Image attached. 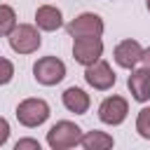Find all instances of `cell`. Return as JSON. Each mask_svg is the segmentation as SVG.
Segmentation results:
<instances>
[{
    "mask_svg": "<svg viewBox=\"0 0 150 150\" xmlns=\"http://www.w3.org/2000/svg\"><path fill=\"white\" fill-rule=\"evenodd\" d=\"M9 134H12V129H9V122H7L5 117H0V145H5V143H7Z\"/></svg>",
    "mask_w": 150,
    "mask_h": 150,
    "instance_id": "ac0fdd59",
    "label": "cell"
},
{
    "mask_svg": "<svg viewBox=\"0 0 150 150\" xmlns=\"http://www.w3.org/2000/svg\"><path fill=\"white\" fill-rule=\"evenodd\" d=\"M84 80H87L89 87H94V89H98V91H108V89L115 84L117 77H115L110 63L101 59V61H96L94 66H87V70H84Z\"/></svg>",
    "mask_w": 150,
    "mask_h": 150,
    "instance_id": "ba28073f",
    "label": "cell"
},
{
    "mask_svg": "<svg viewBox=\"0 0 150 150\" xmlns=\"http://www.w3.org/2000/svg\"><path fill=\"white\" fill-rule=\"evenodd\" d=\"M145 7H148V12H150V0H145Z\"/></svg>",
    "mask_w": 150,
    "mask_h": 150,
    "instance_id": "ffe728a7",
    "label": "cell"
},
{
    "mask_svg": "<svg viewBox=\"0 0 150 150\" xmlns=\"http://www.w3.org/2000/svg\"><path fill=\"white\" fill-rule=\"evenodd\" d=\"M80 141H82V129L70 120H61L47 131V145L52 150H70L80 145Z\"/></svg>",
    "mask_w": 150,
    "mask_h": 150,
    "instance_id": "6da1fadb",
    "label": "cell"
},
{
    "mask_svg": "<svg viewBox=\"0 0 150 150\" xmlns=\"http://www.w3.org/2000/svg\"><path fill=\"white\" fill-rule=\"evenodd\" d=\"M61 101H63L66 110H68V112H75V115H84V112L89 110V105H91L89 94H87L84 89H80V87H68V89L61 94Z\"/></svg>",
    "mask_w": 150,
    "mask_h": 150,
    "instance_id": "7c38bea8",
    "label": "cell"
},
{
    "mask_svg": "<svg viewBox=\"0 0 150 150\" xmlns=\"http://www.w3.org/2000/svg\"><path fill=\"white\" fill-rule=\"evenodd\" d=\"M12 150H42V145H40L35 138L26 136V138H19V141L14 143V148H12Z\"/></svg>",
    "mask_w": 150,
    "mask_h": 150,
    "instance_id": "e0dca14e",
    "label": "cell"
},
{
    "mask_svg": "<svg viewBox=\"0 0 150 150\" xmlns=\"http://www.w3.org/2000/svg\"><path fill=\"white\" fill-rule=\"evenodd\" d=\"M16 28V12L9 5H0V38H9V33Z\"/></svg>",
    "mask_w": 150,
    "mask_h": 150,
    "instance_id": "5bb4252c",
    "label": "cell"
},
{
    "mask_svg": "<svg viewBox=\"0 0 150 150\" xmlns=\"http://www.w3.org/2000/svg\"><path fill=\"white\" fill-rule=\"evenodd\" d=\"M127 115H129V103H127L124 96L112 94V96L103 98L101 105H98V120H101L103 124L117 127V124H122V122L127 120Z\"/></svg>",
    "mask_w": 150,
    "mask_h": 150,
    "instance_id": "52a82bcc",
    "label": "cell"
},
{
    "mask_svg": "<svg viewBox=\"0 0 150 150\" xmlns=\"http://www.w3.org/2000/svg\"><path fill=\"white\" fill-rule=\"evenodd\" d=\"M33 77L45 87H54L66 77V63L56 56H42L33 63Z\"/></svg>",
    "mask_w": 150,
    "mask_h": 150,
    "instance_id": "277c9868",
    "label": "cell"
},
{
    "mask_svg": "<svg viewBox=\"0 0 150 150\" xmlns=\"http://www.w3.org/2000/svg\"><path fill=\"white\" fill-rule=\"evenodd\" d=\"M80 145H82L84 150H112L115 141H112V136H110L108 131L91 129V131L82 134V141H80Z\"/></svg>",
    "mask_w": 150,
    "mask_h": 150,
    "instance_id": "4fadbf2b",
    "label": "cell"
},
{
    "mask_svg": "<svg viewBox=\"0 0 150 150\" xmlns=\"http://www.w3.org/2000/svg\"><path fill=\"white\" fill-rule=\"evenodd\" d=\"M14 77V63L5 56H0V84H9Z\"/></svg>",
    "mask_w": 150,
    "mask_h": 150,
    "instance_id": "2e32d148",
    "label": "cell"
},
{
    "mask_svg": "<svg viewBox=\"0 0 150 150\" xmlns=\"http://www.w3.org/2000/svg\"><path fill=\"white\" fill-rule=\"evenodd\" d=\"M66 30H68L70 38H101L103 30H105V23L98 14L82 12L66 23Z\"/></svg>",
    "mask_w": 150,
    "mask_h": 150,
    "instance_id": "3957f363",
    "label": "cell"
},
{
    "mask_svg": "<svg viewBox=\"0 0 150 150\" xmlns=\"http://www.w3.org/2000/svg\"><path fill=\"white\" fill-rule=\"evenodd\" d=\"M42 45V38L38 33V26L30 23H16V28L9 33V47L16 54H33Z\"/></svg>",
    "mask_w": 150,
    "mask_h": 150,
    "instance_id": "5b68a950",
    "label": "cell"
},
{
    "mask_svg": "<svg viewBox=\"0 0 150 150\" xmlns=\"http://www.w3.org/2000/svg\"><path fill=\"white\" fill-rule=\"evenodd\" d=\"M103 56V40L101 38H75L73 42V59L80 66H94Z\"/></svg>",
    "mask_w": 150,
    "mask_h": 150,
    "instance_id": "8992f818",
    "label": "cell"
},
{
    "mask_svg": "<svg viewBox=\"0 0 150 150\" xmlns=\"http://www.w3.org/2000/svg\"><path fill=\"white\" fill-rule=\"evenodd\" d=\"M141 61H143V68H148V70H150V47H148V49H143V59H141Z\"/></svg>",
    "mask_w": 150,
    "mask_h": 150,
    "instance_id": "d6986e66",
    "label": "cell"
},
{
    "mask_svg": "<svg viewBox=\"0 0 150 150\" xmlns=\"http://www.w3.org/2000/svg\"><path fill=\"white\" fill-rule=\"evenodd\" d=\"M141 59H143V47L138 40H122L115 47V63L120 68L134 70L136 63H141Z\"/></svg>",
    "mask_w": 150,
    "mask_h": 150,
    "instance_id": "9c48e42d",
    "label": "cell"
},
{
    "mask_svg": "<svg viewBox=\"0 0 150 150\" xmlns=\"http://www.w3.org/2000/svg\"><path fill=\"white\" fill-rule=\"evenodd\" d=\"M136 131L141 138L150 141V108H141L136 115Z\"/></svg>",
    "mask_w": 150,
    "mask_h": 150,
    "instance_id": "9a60e30c",
    "label": "cell"
},
{
    "mask_svg": "<svg viewBox=\"0 0 150 150\" xmlns=\"http://www.w3.org/2000/svg\"><path fill=\"white\" fill-rule=\"evenodd\" d=\"M127 87H129L134 101H138V103L150 101V70L148 68H134L131 75L127 77Z\"/></svg>",
    "mask_w": 150,
    "mask_h": 150,
    "instance_id": "30bf717a",
    "label": "cell"
},
{
    "mask_svg": "<svg viewBox=\"0 0 150 150\" xmlns=\"http://www.w3.org/2000/svg\"><path fill=\"white\" fill-rule=\"evenodd\" d=\"M35 26H38L40 30H47V33L59 30V28L63 26V14H61V9L54 7V5H40V7L35 9Z\"/></svg>",
    "mask_w": 150,
    "mask_h": 150,
    "instance_id": "8fae6325",
    "label": "cell"
},
{
    "mask_svg": "<svg viewBox=\"0 0 150 150\" xmlns=\"http://www.w3.org/2000/svg\"><path fill=\"white\" fill-rule=\"evenodd\" d=\"M49 103L45 98H23L19 105H16V120L19 124L33 129V127H40L49 120Z\"/></svg>",
    "mask_w": 150,
    "mask_h": 150,
    "instance_id": "7a4b0ae2",
    "label": "cell"
}]
</instances>
